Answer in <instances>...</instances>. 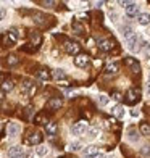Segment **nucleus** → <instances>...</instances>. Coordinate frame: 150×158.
<instances>
[{"mask_svg": "<svg viewBox=\"0 0 150 158\" xmlns=\"http://www.w3.org/2000/svg\"><path fill=\"white\" fill-rule=\"evenodd\" d=\"M16 40H18V34L16 31H8V32H5L2 35V44L5 47H11V45H15L16 44Z\"/></svg>", "mask_w": 150, "mask_h": 158, "instance_id": "1", "label": "nucleus"}, {"mask_svg": "<svg viewBox=\"0 0 150 158\" xmlns=\"http://www.w3.org/2000/svg\"><path fill=\"white\" fill-rule=\"evenodd\" d=\"M140 45H142V39L139 35H132L131 39H127V48L131 50V52H140Z\"/></svg>", "mask_w": 150, "mask_h": 158, "instance_id": "2", "label": "nucleus"}, {"mask_svg": "<svg viewBox=\"0 0 150 158\" xmlns=\"http://www.w3.org/2000/svg\"><path fill=\"white\" fill-rule=\"evenodd\" d=\"M140 97H139V90L135 89H129L126 92V103L127 105H134L135 102H139Z\"/></svg>", "mask_w": 150, "mask_h": 158, "instance_id": "3", "label": "nucleus"}, {"mask_svg": "<svg viewBox=\"0 0 150 158\" xmlns=\"http://www.w3.org/2000/svg\"><path fill=\"white\" fill-rule=\"evenodd\" d=\"M87 123L85 121H77V123H74L73 124V127H71V131H73V134L74 135H81V134H84L85 131H87Z\"/></svg>", "mask_w": 150, "mask_h": 158, "instance_id": "4", "label": "nucleus"}, {"mask_svg": "<svg viewBox=\"0 0 150 158\" xmlns=\"http://www.w3.org/2000/svg\"><path fill=\"white\" fill-rule=\"evenodd\" d=\"M21 92H23L24 95H29V97H32L34 94H35V85L31 82V81H26L23 82V85H21Z\"/></svg>", "mask_w": 150, "mask_h": 158, "instance_id": "5", "label": "nucleus"}, {"mask_svg": "<svg viewBox=\"0 0 150 158\" xmlns=\"http://www.w3.org/2000/svg\"><path fill=\"white\" fill-rule=\"evenodd\" d=\"M65 50L69 53V55H79V45L76 42H71V40H66L65 42Z\"/></svg>", "mask_w": 150, "mask_h": 158, "instance_id": "6", "label": "nucleus"}, {"mask_svg": "<svg viewBox=\"0 0 150 158\" xmlns=\"http://www.w3.org/2000/svg\"><path fill=\"white\" fill-rule=\"evenodd\" d=\"M87 63H89V56L85 55V53H79V55H76V58H74V64H76V66L84 68V66H87Z\"/></svg>", "mask_w": 150, "mask_h": 158, "instance_id": "7", "label": "nucleus"}, {"mask_svg": "<svg viewBox=\"0 0 150 158\" xmlns=\"http://www.w3.org/2000/svg\"><path fill=\"white\" fill-rule=\"evenodd\" d=\"M124 8H126V15L127 16H137L139 15V5L134 3V2H131L129 5H126Z\"/></svg>", "mask_w": 150, "mask_h": 158, "instance_id": "8", "label": "nucleus"}, {"mask_svg": "<svg viewBox=\"0 0 150 158\" xmlns=\"http://www.w3.org/2000/svg\"><path fill=\"white\" fill-rule=\"evenodd\" d=\"M98 48L102 50V52H110L113 48V42L110 39H100L98 40Z\"/></svg>", "mask_w": 150, "mask_h": 158, "instance_id": "9", "label": "nucleus"}, {"mask_svg": "<svg viewBox=\"0 0 150 158\" xmlns=\"http://www.w3.org/2000/svg\"><path fill=\"white\" fill-rule=\"evenodd\" d=\"M97 153H98V147L97 145H87V147L82 150V155L84 156H92V158H94Z\"/></svg>", "mask_w": 150, "mask_h": 158, "instance_id": "10", "label": "nucleus"}, {"mask_svg": "<svg viewBox=\"0 0 150 158\" xmlns=\"http://www.w3.org/2000/svg\"><path fill=\"white\" fill-rule=\"evenodd\" d=\"M124 63L127 64V66H131V68H132V73H139V71H140L139 63L135 61L134 58H131V56H126V58H124Z\"/></svg>", "mask_w": 150, "mask_h": 158, "instance_id": "11", "label": "nucleus"}, {"mask_svg": "<svg viewBox=\"0 0 150 158\" xmlns=\"http://www.w3.org/2000/svg\"><path fill=\"white\" fill-rule=\"evenodd\" d=\"M61 105H63L61 98H50L48 102H47V108L48 110H58Z\"/></svg>", "mask_w": 150, "mask_h": 158, "instance_id": "12", "label": "nucleus"}, {"mask_svg": "<svg viewBox=\"0 0 150 158\" xmlns=\"http://www.w3.org/2000/svg\"><path fill=\"white\" fill-rule=\"evenodd\" d=\"M26 142H27V143H31V145H37V143L42 142V135H40L39 132H34V134H31L29 137L26 139Z\"/></svg>", "mask_w": 150, "mask_h": 158, "instance_id": "13", "label": "nucleus"}, {"mask_svg": "<svg viewBox=\"0 0 150 158\" xmlns=\"http://www.w3.org/2000/svg\"><path fill=\"white\" fill-rule=\"evenodd\" d=\"M6 132H8L10 137H16L18 132H19V124L18 123H10L8 124V129H6Z\"/></svg>", "mask_w": 150, "mask_h": 158, "instance_id": "14", "label": "nucleus"}, {"mask_svg": "<svg viewBox=\"0 0 150 158\" xmlns=\"http://www.w3.org/2000/svg\"><path fill=\"white\" fill-rule=\"evenodd\" d=\"M118 71H119V66H118L116 63H108L105 66V74H108V76L110 74H116Z\"/></svg>", "mask_w": 150, "mask_h": 158, "instance_id": "15", "label": "nucleus"}, {"mask_svg": "<svg viewBox=\"0 0 150 158\" xmlns=\"http://www.w3.org/2000/svg\"><path fill=\"white\" fill-rule=\"evenodd\" d=\"M137 23L142 24V26L150 24V15H148V13H139V15H137Z\"/></svg>", "mask_w": 150, "mask_h": 158, "instance_id": "16", "label": "nucleus"}, {"mask_svg": "<svg viewBox=\"0 0 150 158\" xmlns=\"http://www.w3.org/2000/svg\"><path fill=\"white\" fill-rule=\"evenodd\" d=\"M121 34H123L126 39H131L132 35H134V29H132V26H129V24H124L123 27H121Z\"/></svg>", "mask_w": 150, "mask_h": 158, "instance_id": "17", "label": "nucleus"}, {"mask_svg": "<svg viewBox=\"0 0 150 158\" xmlns=\"http://www.w3.org/2000/svg\"><path fill=\"white\" fill-rule=\"evenodd\" d=\"M21 155H23V148L19 147H11L8 150V158H19Z\"/></svg>", "mask_w": 150, "mask_h": 158, "instance_id": "18", "label": "nucleus"}, {"mask_svg": "<svg viewBox=\"0 0 150 158\" xmlns=\"http://www.w3.org/2000/svg\"><path fill=\"white\" fill-rule=\"evenodd\" d=\"M56 123H52V121H48V123L45 124V132L48 134V135H55V132H56Z\"/></svg>", "mask_w": 150, "mask_h": 158, "instance_id": "19", "label": "nucleus"}, {"mask_svg": "<svg viewBox=\"0 0 150 158\" xmlns=\"http://www.w3.org/2000/svg\"><path fill=\"white\" fill-rule=\"evenodd\" d=\"M37 77H39V79H42V81H48V79H50V73H48V69H47V68H40V69L37 71Z\"/></svg>", "mask_w": 150, "mask_h": 158, "instance_id": "20", "label": "nucleus"}, {"mask_svg": "<svg viewBox=\"0 0 150 158\" xmlns=\"http://www.w3.org/2000/svg\"><path fill=\"white\" fill-rule=\"evenodd\" d=\"M13 87H15V82L11 81V79H5V81L2 82V90L6 92V90H11Z\"/></svg>", "mask_w": 150, "mask_h": 158, "instance_id": "21", "label": "nucleus"}, {"mask_svg": "<svg viewBox=\"0 0 150 158\" xmlns=\"http://www.w3.org/2000/svg\"><path fill=\"white\" fill-rule=\"evenodd\" d=\"M111 111H113V114H116V118H119V119L124 118V110H123V106H121V105H116Z\"/></svg>", "mask_w": 150, "mask_h": 158, "instance_id": "22", "label": "nucleus"}, {"mask_svg": "<svg viewBox=\"0 0 150 158\" xmlns=\"http://www.w3.org/2000/svg\"><path fill=\"white\" fill-rule=\"evenodd\" d=\"M5 63L8 64V66H15V64H18V56L16 55H8L6 60H5Z\"/></svg>", "mask_w": 150, "mask_h": 158, "instance_id": "23", "label": "nucleus"}, {"mask_svg": "<svg viewBox=\"0 0 150 158\" xmlns=\"http://www.w3.org/2000/svg\"><path fill=\"white\" fill-rule=\"evenodd\" d=\"M53 77L56 79V81H63V79H66V74L63 69H55L53 71Z\"/></svg>", "mask_w": 150, "mask_h": 158, "instance_id": "24", "label": "nucleus"}, {"mask_svg": "<svg viewBox=\"0 0 150 158\" xmlns=\"http://www.w3.org/2000/svg\"><path fill=\"white\" fill-rule=\"evenodd\" d=\"M45 19H47L45 15H40V13H34V21H35V24H44V23H45Z\"/></svg>", "mask_w": 150, "mask_h": 158, "instance_id": "25", "label": "nucleus"}, {"mask_svg": "<svg viewBox=\"0 0 150 158\" xmlns=\"http://www.w3.org/2000/svg\"><path fill=\"white\" fill-rule=\"evenodd\" d=\"M81 142L79 140H76V142H71L69 143V150H71V152H79V150H81Z\"/></svg>", "mask_w": 150, "mask_h": 158, "instance_id": "26", "label": "nucleus"}, {"mask_svg": "<svg viewBox=\"0 0 150 158\" xmlns=\"http://www.w3.org/2000/svg\"><path fill=\"white\" fill-rule=\"evenodd\" d=\"M35 153H37L39 156H45V155L48 153V148H47V147H44V145H40V147L35 148Z\"/></svg>", "mask_w": 150, "mask_h": 158, "instance_id": "27", "label": "nucleus"}, {"mask_svg": "<svg viewBox=\"0 0 150 158\" xmlns=\"http://www.w3.org/2000/svg\"><path fill=\"white\" fill-rule=\"evenodd\" d=\"M35 123L37 124H47L48 121H47V118H45V114H37V116H35Z\"/></svg>", "mask_w": 150, "mask_h": 158, "instance_id": "28", "label": "nucleus"}, {"mask_svg": "<svg viewBox=\"0 0 150 158\" xmlns=\"http://www.w3.org/2000/svg\"><path fill=\"white\" fill-rule=\"evenodd\" d=\"M140 132L144 134V135H150V124L142 123V124H140Z\"/></svg>", "mask_w": 150, "mask_h": 158, "instance_id": "29", "label": "nucleus"}, {"mask_svg": "<svg viewBox=\"0 0 150 158\" xmlns=\"http://www.w3.org/2000/svg\"><path fill=\"white\" fill-rule=\"evenodd\" d=\"M97 102H98L100 106H105L106 103H108V97H106V95H98L97 97Z\"/></svg>", "mask_w": 150, "mask_h": 158, "instance_id": "30", "label": "nucleus"}, {"mask_svg": "<svg viewBox=\"0 0 150 158\" xmlns=\"http://www.w3.org/2000/svg\"><path fill=\"white\" fill-rule=\"evenodd\" d=\"M40 40H42V39H40V35H39V34H31V42H32L35 47L40 44Z\"/></svg>", "mask_w": 150, "mask_h": 158, "instance_id": "31", "label": "nucleus"}, {"mask_svg": "<svg viewBox=\"0 0 150 158\" xmlns=\"http://www.w3.org/2000/svg\"><path fill=\"white\" fill-rule=\"evenodd\" d=\"M73 29L76 31V34H82L85 29H84V26L79 24V23H73Z\"/></svg>", "mask_w": 150, "mask_h": 158, "instance_id": "32", "label": "nucleus"}, {"mask_svg": "<svg viewBox=\"0 0 150 158\" xmlns=\"http://www.w3.org/2000/svg\"><path fill=\"white\" fill-rule=\"evenodd\" d=\"M98 129L97 127H90V129H87V135H89V137H97V135H98Z\"/></svg>", "mask_w": 150, "mask_h": 158, "instance_id": "33", "label": "nucleus"}, {"mask_svg": "<svg viewBox=\"0 0 150 158\" xmlns=\"http://www.w3.org/2000/svg\"><path fill=\"white\" fill-rule=\"evenodd\" d=\"M32 113H34L32 106H26V108H24V119H29L32 116Z\"/></svg>", "mask_w": 150, "mask_h": 158, "instance_id": "34", "label": "nucleus"}, {"mask_svg": "<svg viewBox=\"0 0 150 158\" xmlns=\"http://www.w3.org/2000/svg\"><path fill=\"white\" fill-rule=\"evenodd\" d=\"M140 52H144V53H150V44H148V42H142V45H140Z\"/></svg>", "mask_w": 150, "mask_h": 158, "instance_id": "35", "label": "nucleus"}, {"mask_svg": "<svg viewBox=\"0 0 150 158\" xmlns=\"http://www.w3.org/2000/svg\"><path fill=\"white\" fill-rule=\"evenodd\" d=\"M127 134H129V140H132V142H135V140L139 139V135H137V132H135L134 129H131V131L127 132Z\"/></svg>", "mask_w": 150, "mask_h": 158, "instance_id": "36", "label": "nucleus"}, {"mask_svg": "<svg viewBox=\"0 0 150 158\" xmlns=\"http://www.w3.org/2000/svg\"><path fill=\"white\" fill-rule=\"evenodd\" d=\"M113 98L119 102V100H121V94H119V92H113Z\"/></svg>", "mask_w": 150, "mask_h": 158, "instance_id": "37", "label": "nucleus"}, {"mask_svg": "<svg viewBox=\"0 0 150 158\" xmlns=\"http://www.w3.org/2000/svg\"><path fill=\"white\" fill-rule=\"evenodd\" d=\"M42 5H45V6H53L55 5V2H52V0H48V2H40Z\"/></svg>", "mask_w": 150, "mask_h": 158, "instance_id": "38", "label": "nucleus"}, {"mask_svg": "<svg viewBox=\"0 0 150 158\" xmlns=\"http://www.w3.org/2000/svg\"><path fill=\"white\" fill-rule=\"evenodd\" d=\"M142 153H144V155H148V153H150V147H147V145H145L144 148H142Z\"/></svg>", "mask_w": 150, "mask_h": 158, "instance_id": "39", "label": "nucleus"}, {"mask_svg": "<svg viewBox=\"0 0 150 158\" xmlns=\"http://www.w3.org/2000/svg\"><path fill=\"white\" fill-rule=\"evenodd\" d=\"M5 15H6V11H5L3 8H0V21H2V19L5 18Z\"/></svg>", "mask_w": 150, "mask_h": 158, "instance_id": "40", "label": "nucleus"}, {"mask_svg": "<svg viewBox=\"0 0 150 158\" xmlns=\"http://www.w3.org/2000/svg\"><path fill=\"white\" fill-rule=\"evenodd\" d=\"M131 114H132V116L135 118V116H139L140 113H139V110H132V111H131Z\"/></svg>", "mask_w": 150, "mask_h": 158, "instance_id": "41", "label": "nucleus"}, {"mask_svg": "<svg viewBox=\"0 0 150 158\" xmlns=\"http://www.w3.org/2000/svg\"><path fill=\"white\" fill-rule=\"evenodd\" d=\"M3 97H5V92L0 90V100H3Z\"/></svg>", "mask_w": 150, "mask_h": 158, "instance_id": "42", "label": "nucleus"}, {"mask_svg": "<svg viewBox=\"0 0 150 158\" xmlns=\"http://www.w3.org/2000/svg\"><path fill=\"white\" fill-rule=\"evenodd\" d=\"M94 158H105V155H102V153H97Z\"/></svg>", "mask_w": 150, "mask_h": 158, "instance_id": "43", "label": "nucleus"}, {"mask_svg": "<svg viewBox=\"0 0 150 158\" xmlns=\"http://www.w3.org/2000/svg\"><path fill=\"white\" fill-rule=\"evenodd\" d=\"M147 94L150 95V81H148V84H147Z\"/></svg>", "mask_w": 150, "mask_h": 158, "instance_id": "44", "label": "nucleus"}, {"mask_svg": "<svg viewBox=\"0 0 150 158\" xmlns=\"http://www.w3.org/2000/svg\"><path fill=\"white\" fill-rule=\"evenodd\" d=\"M0 81H3V74L2 73H0Z\"/></svg>", "mask_w": 150, "mask_h": 158, "instance_id": "45", "label": "nucleus"}, {"mask_svg": "<svg viewBox=\"0 0 150 158\" xmlns=\"http://www.w3.org/2000/svg\"><path fill=\"white\" fill-rule=\"evenodd\" d=\"M19 158H27V156H26V155H24V153H23V155H21V156H19Z\"/></svg>", "mask_w": 150, "mask_h": 158, "instance_id": "46", "label": "nucleus"}, {"mask_svg": "<svg viewBox=\"0 0 150 158\" xmlns=\"http://www.w3.org/2000/svg\"><path fill=\"white\" fill-rule=\"evenodd\" d=\"M148 81H150V71H148Z\"/></svg>", "mask_w": 150, "mask_h": 158, "instance_id": "47", "label": "nucleus"}, {"mask_svg": "<svg viewBox=\"0 0 150 158\" xmlns=\"http://www.w3.org/2000/svg\"><path fill=\"white\" fill-rule=\"evenodd\" d=\"M105 158H113V156H105Z\"/></svg>", "mask_w": 150, "mask_h": 158, "instance_id": "48", "label": "nucleus"}]
</instances>
